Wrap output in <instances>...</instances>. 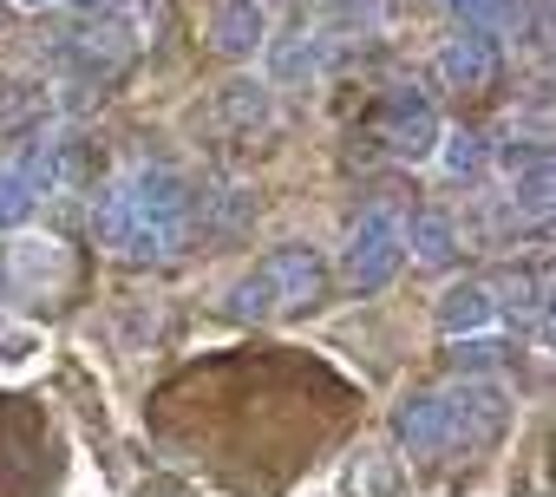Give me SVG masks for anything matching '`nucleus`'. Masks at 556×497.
<instances>
[{"instance_id": "obj_24", "label": "nucleus", "mask_w": 556, "mask_h": 497, "mask_svg": "<svg viewBox=\"0 0 556 497\" xmlns=\"http://www.w3.org/2000/svg\"><path fill=\"white\" fill-rule=\"evenodd\" d=\"M60 8H73V14H105L112 0H60Z\"/></svg>"}, {"instance_id": "obj_16", "label": "nucleus", "mask_w": 556, "mask_h": 497, "mask_svg": "<svg viewBox=\"0 0 556 497\" xmlns=\"http://www.w3.org/2000/svg\"><path fill=\"white\" fill-rule=\"evenodd\" d=\"M432 157L445 164V177H452V183H478V177H484V164H491V144H484L478 131H445Z\"/></svg>"}, {"instance_id": "obj_8", "label": "nucleus", "mask_w": 556, "mask_h": 497, "mask_svg": "<svg viewBox=\"0 0 556 497\" xmlns=\"http://www.w3.org/2000/svg\"><path fill=\"white\" fill-rule=\"evenodd\" d=\"M131 53H138V27H131V21H118V14H92V27L66 40V60H73L86 79H99V86H105Z\"/></svg>"}, {"instance_id": "obj_10", "label": "nucleus", "mask_w": 556, "mask_h": 497, "mask_svg": "<svg viewBox=\"0 0 556 497\" xmlns=\"http://www.w3.org/2000/svg\"><path fill=\"white\" fill-rule=\"evenodd\" d=\"M210 47L223 60H255L268 47V8L262 0H216L210 14Z\"/></svg>"}, {"instance_id": "obj_9", "label": "nucleus", "mask_w": 556, "mask_h": 497, "mask_svg": "<svg viewBox=\"0 0 556 497\" xmlns=\"http://www.w3.org/2000/svg\"><path fill=\"white\" fill-rule=\"evenodd\" d=\"M393 438L413 451V458H452V412H445V393H406L393 406Z\"/></svg>"}, {"instance_id": "obj_15", "label": "nucleus", "mask_w": 556, "mask_h": 497, "mask_svg": "<svg viewBox=\"0 0 556 497\" xmlns=\"http://www.w3.org/2000/svg\"><path fill=\"white\" fill-rule=\"evenodd\" d=\"M445 8L458 14V27H478L491 40H510L530 21V0H445Z\"/></svg>"}, {"instance_id": "obj_5", "label": "nucleus", "mask_w": 556, "mask_h": 497, "mask_svg": "<svg viewBox=\"0 0 556 497\" xmlns=\"http://www.w3.org/2000/svg\"><path fill=\"white\" fill-rule=\"evenodd\" d=\"M432 73H439V86H445V92L478 99V92H491V86H497V73H504V47H497L491 34H478V27H458V34L439 47Z\"/></svg>"}, {"instance_id": "obj_19", "label": "nucleus", "mask_w": 556, "mask_h": 497, "mask_svg": "<svg viewBox=\"0 0 556 497\" xmlns=\"http://www.w3.org/2000/svg\"><path fill=\"white\" fill-rule=\"evenodd\" d=\"M34 203H40V196H34V190H27V183L8 170V164H0V222H8V229H21V222L34 216Z\"/></svg>"}, {"instance_id": "obj_1", "label": "nucleus", "mask_w": 556, "mask_h": 497, "mask_svg": "<svg viewBox=\"0 0 556 497\" xmlns=\"http://www.w3.org/2000/svg\"><path fill=\"white\" fill-rule=\"evenodd\" d=\"M321 282H328V263L315 256L308 242L268 248V256L229 289V315H236V321H282V315H302V308L321 302Z\"/></svg>"}, {"instance_id": "obj_6", "label": "nucleus", "mask_w": 556, "mask_h": 497, "mask_svg": "<svg viewBox=\"0 0 556 497\" xmlns=\"http://www.w3.org/2000/svg\"><path fill=\"white\" fill-rule=\"evenodd\" d=\"M432 321H439V334H445V341L491 334V328L504 321V295H497V282H491V276H465V282H452V289L439 295Z\"/></svg>"}, {"instance_id": "obj_3", "label": "nucleus", "mask_w": 556, "mask_h": 497, "mask_svg": "<svg viewBox=\"0 0 556 497\" xmlns=\"http://www.w3.org/2000/svg\"><path fill=\"white\" fill-rule=\"evenodd\" d=\"M439 138H445V118H439V105H432L419 86H393V92L380 99V144H387L400 164H432Z\"/></svg>"}, {"instance_id": "obj_20", "label": "nucleus", "mask_w": 556, "mask_h": 497, "mask_svg": "<svg viewBox=\"0 0 556 497\" xmlns=\"http://www.w3.org/2000/svg\"><path fill=\"white\" fill-rule=\"evenodd\" d=\"M497 164H504V177L536 170V164H549V144H543V138H517V131H510V144H497Z\"/></svg>"}, {"instance_id": "obj_23", "label": "nucleus", "mask_w": 556, "mask_h": 497, "mask_svg": "<svg viewBox=\"0 0 556 497\" xmlns=\"http://www.w3.org/2000/svg\"><path fill=\"white\" fill-rule=\"evenodd\" d=\"M497 360H504V347H497V341L465 334V347H458V367H465V373H484V367H497Z\"/></svg>"}, {"instance_id": "obj_11", "label": "nucleus", "mask_w": 556, "mask_h": 497, "mask_svg": "<svg viewBox=\"0 0 556 497\" xmlns=\"http://www.w3.org/2000/svg\"><path fill=\"white\" fill-rule=\"evenodd\" d=\"M458 248H465V235H458V222H452L445 209H419V216L406 222V256H413L419 269H452Z\"/></svg>"}, {"instance_id": "obj_25", "label": "nucleus", "mask_w": 556, "mask_h": 497, "mask_svg": "<svg viewBox=\"0 0 556 497\" xmlns=\"http://www.w3.org/2000/svg\"><path fill=\"white\" fill-rule=\"evenodd\" d=\"M14 8H27V14H40V8H53V0H14Z\"/></svg>"}, {"instance_id": "obj_22", "label": "nucleus", "mask_w": 556, "mask_h": 497, "mask_svg": "<svg viewBox=\"0 0 556 497\" xmlns=\"http://www.w3.org/2000/svg\"><path fill=\"white\" fill-rule=\"evenodd\" d=\"M334 27H361V34H374V27H380V0H334Z\"/></svg>"}, {"instance_id": "obj_12", "label": "nucleus", "mask_w": 556, "mask_h": 497, "mask_svg": "<svg viewBox=\"0 0 556 497\" xmlns=\"http://www.w3.org/2000/svg\"><path fill=\"white\" fill-rule=\"evenodd\" d=\"M216 118H223L229 131H242V138L268 131V118H275V86H268V79H229V86L216 92Z\"/></svg>"}, {"instance_id": "obj_18", "label": "nucleus", "mask_w": 556, "mask_h": 497, "mask_svg": "<svg viewBox=\"0 0 556 497\" xmlns=\"http://www.w3.org/2000/svg\"><path fill=\"white\" fill-rule=\"evenodd\" d=\"M348 490H354V497H400V471H393L380 451H361V458L348 464Z\"/></svg>"}, {"instance_id": "obj_2", "label": "nucleus", "mask_w": 556, "mask_h": 497, "mask_svg": "<svg viewBox=\"0 0 556 497\" xmlns=\"http://www.w3.org/2000/svg\"><path fill=\"white\" fill-rule=\"evenodd\" d=\"M334 269H341V282H348L354 295H380V289L406 269V216H400L393 203L361 209V222L348 229Z\"/></svg>"}, {"instance_id": "obj_14", "label": "nucleus", "mask_w": 556, "mask_h": 497, "mask_svg": "<svg viewBox=\"0 0 556 497\" xmlns=\"http://www.w3.org/2000/svg\"><path fill=\"white\" fill-rule=\"evenodd\" d=\"M8 263H14V282L21 289H60L66 282V248L53 235H21L8 248Z\"/></svg>"}, {"instance_id": "obj_17", "label": "nucleus", "mask_w": 556, "mask_h": 497, "mask_svg": "<svg viewBox=\"0 0 556 497\" xmlns=\"http://www.w3.org/2000/svg\"><path fill=\"white\" fill-rule=\"evenodd\" d=\"M510 216H517V222H543V216H549V164L510 177Z\"/></svg>"}, {"instance_id": "obj_21", "label": "nucleus", "mask_w": 556, "mask_h": 497, "mask_svg": "<svg viewBox=\"0 0 556 497\" xmlns=\"http://www.w3.org/2000/svg\"><path fill=\"white\" fill-rule=\"evenodd\" d=\"M34 354H40V334H34V328L0 321V360H8V367H27Z\"/></svg>"}, {"instance_id": "obj_13", "label": "nucleus", "mask_w": 556, "mask_h": 497, "mask_svg": "<svg viewBox=\"0 0 556 497\" xmlns=\"http://www.w3.org/2000/svg\"><path fill=\"white\" fill-rule=\"evenodd\" d=\"M53 118V92L47 86H27V79H8L0 86V138H40Z\"/></svg>"}, {"instance_id": "obj_7", "label": "nucleus", "mask_w": 556, "mask_h": 497, "mask_svg": "<svg viewBox=\"0 0 556 497\" xmlns=\"http://www.w3.org/2000/svg\"><path fill=\"white\" fill-rule=\"evenodd\" d=\"M262 66H268V86H315L334 66V34H308V27L302 34H282V40L268 34Z\"/></svg>"}, {"instance_id": "obj_4", "label": "nucleus", "mask_w": 556, "mask_h": 497, "mask_svg": "<svg viewBox=\"0 0 556 497\" xmlns=\"http://www.w3.org/2000/svg\"><path fill=\"white\" fill-rule=\"evenodd\" d=\"M445 412H452V451H478L510 425V393L491 373H465L458 386H445Z\"/></svg>"}]
</instances>
